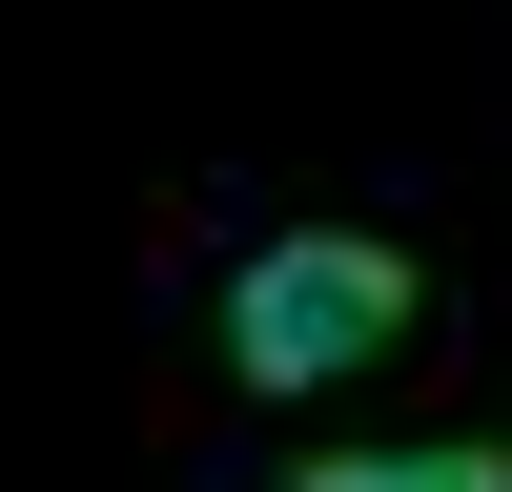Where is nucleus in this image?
Returning <instances> with one entry per match:
<instances>
[{"label":"nucleus","instance_id":"f257e3e1","mask_svg":"<svg viewBox=\"0 0 512 492\" xmlns=\"http://www.w3.org/2000/svg\"><path fill=\"white\" fill-rule=\"evenodd\" d=\"M369 349H410V246L287 226V246L226 267V369H246V390H349Z\"/></svg>","mask_w":512,"mask_h":492},{"label":"nucleus","instance_id":"f03ea898","mask_svg":"<svg viewBox=\"0 0 512 492\" xmlns=\"http://www.w3.org/2000/svg\"><path fill=\"white\" fill-rule=\"evenodd\" d=\"M287 492H512V451H472V431L451 451H308Z\"/></svg>","mask_w":512,"mask_h":492}]
</instances>
